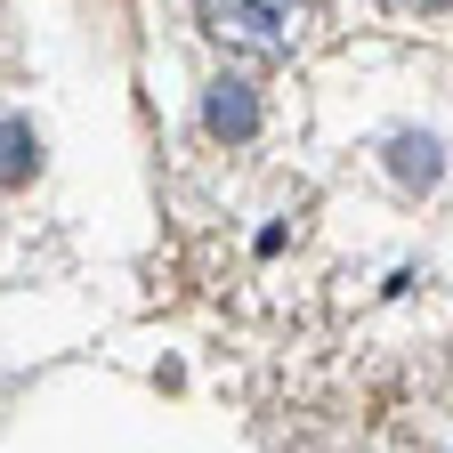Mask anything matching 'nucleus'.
Returning a JSON list of instances; mask_svg holds the SVG:
<instances>
[{
  "label": "nucleus",
  "instance_id": "f257e3e1",
  "mask_svg": "<svg viewBox=\"0 0 453 453\" xmlns=\"http://www.w3.org/2000/svg\"><path fill=\"white\" fill-rule=\"evenodd\" d=\"M195 25L226 57L275 65V57H300L324 33V0H195Z\"/></svg>",
  "mask_w": 453,
  "mask_h": 453
},
{
  "label": "nucleus",
  "instance_id": "f03ea898",
  "mask_svg": "<svg viewBox=\"0 0 453 453\" xmlns=\"http://www.w3.org/2000/svg\"><path fill=\"white\" fill-rule=\"evenodd\" d=\"M203 130H211V138H251V130H259L251 89H243V81H219V89L203 97Z\"/></svg>",
  "mask_w": 453,
  "mask_h": 453
},
{
  "label": "nucleus",
  "instance_id": "7ed1b4c3",
  "mask_svg": "<svg viewBox=\"0 0 453 453\" xmlns=\"http://www.w3.org/2000/svg\"><path fill=\"white\" fill-rule=\"evenodd\" d=\"M33 162H41L33 122H0V187H25V179H33Z\"/></svg>",
  "mask_w": 453,
  "mask_h": 453
},
{
  "label": "nucleus",
  "instance_id": "20e7f679",
  "mask_svg": "<svg viewBox=\"0 0 453 453\" xmlns=\"http://www.w3.org/2000/svg\"><path fill=\"white\" fill-rule=\"evenodd\" d=\"M372 9H380V17H445L453 0H372Z\"/></svg>",
  "mask_w": 453,
  "mask_h": 453
}]
</instances>
